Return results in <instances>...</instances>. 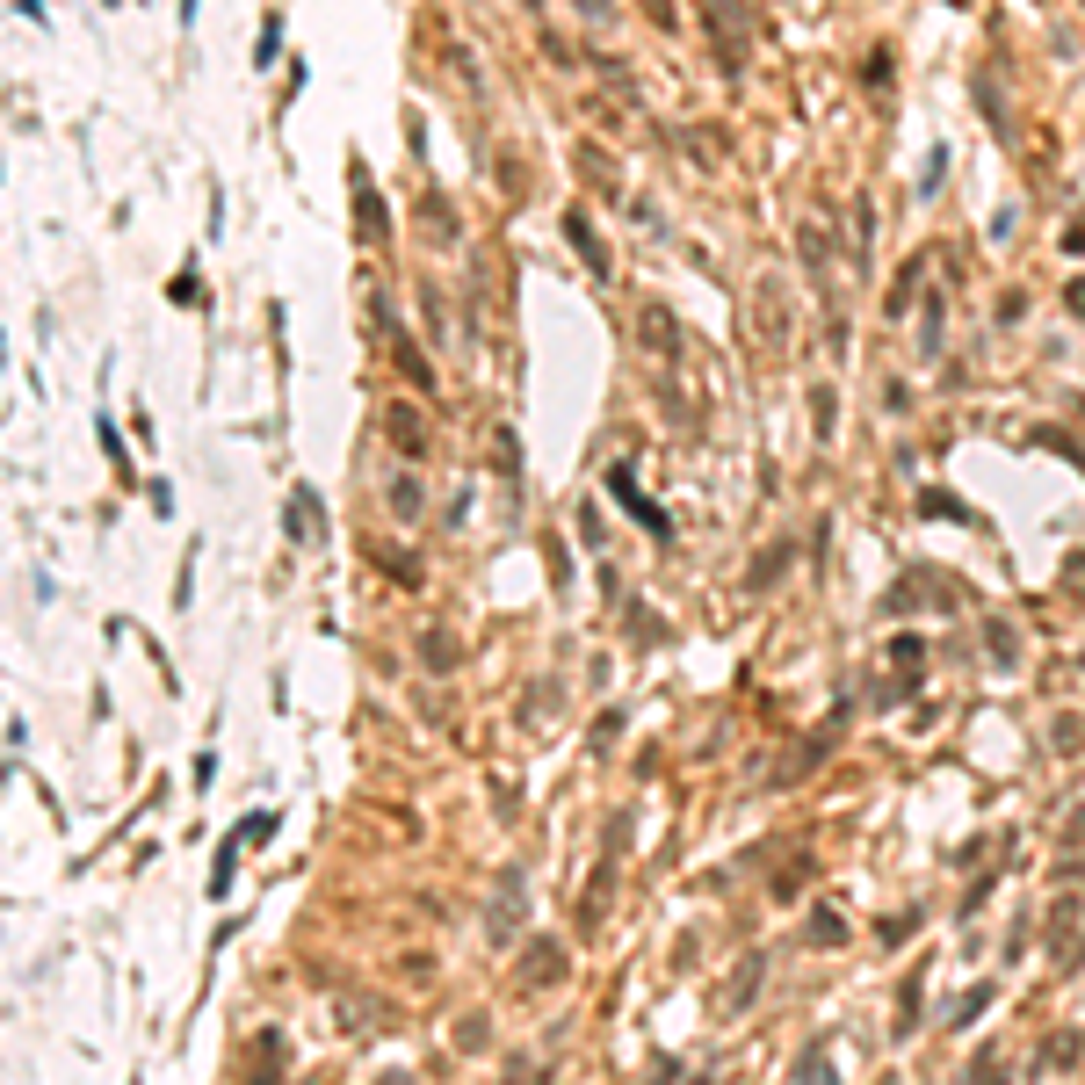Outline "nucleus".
Instances as JSON below:
<instances>
[{"instance_id": "nucleus-15", "label": "nucleus", "mask_w": 1085, "mask_h": 1085, "mask_svg": "<svg viewBox=\"0 0 1085 1085\" xmlns=\"http://www.w3.org/2000/svg\"><path fill=\"white\" fill-rule=\"evenodd\" d=\"M1064 254H1085V217H1078V225L1064 232Z\"/></svg>"}, {"instance_id": "nucleus-9", "label": "nucleus", "mask_w": 1085, "mask_h": 1085, "mask_svg": "<svg viewBox=\"0 0 1085 1085\" xmlns=\"http://www.w3.org/2000/svg\"><path fill=\"white\" fill-rule=\"evenodd\" d=\"M391 507L398 514H420V478H391Z\"/></svg>"}, {"instance_id": "nucleus-11", "label": "nucleus", "mask_w": 1085, "mask_h": 1085, "mask_svg": "<svg viewBox=\"0 0 1085 1085\" xmlns=\"http://www.w3.org/2000/svg\"><path fill=\"white\" fill-rule=\"evenodd\" d=\"M984 1006H991V984H977V991H970V999H963V1006H955L948 1020H955V1028H970V1020H977Z\"/></svg>"}, {"instance_id": "nucleus-10", "label": "nucleus", "mask_w": 1085, "mask_h": 1085, "mask_svg": "<svg viewBox=\"0 0 1085 1085\" xmlns=\"http://www.w3.org/2000/svg\"><path fill=\"white\" fill-rule=\"evenodd\" d=\"M420 651H427V666H434V673H449V666H456V644H449V637H434V630H427Z\"/></svg>"}, {"instance_id": "nucleus-14", "label": "nucleus", "mask_w": 1085, "mask_h": 1085, "mask_svg": "<svg viewBox=\"0 0 1085 1085\" xmlns=\"http://www.w3.org/2000/svg\"><path fill=\"white\" fill-rule=\"evenodd\" d=\"M579 15H586V22H608L615 8H608V0H579Z\"/></svg>"}, {"instance_id": "nucleus-4", "label": "nucleus", "mask_w": 1085, "mask_h": 1085, "mask_svg": "<svg viewBox=\"0 0 1085 1085\" xmlns=\"http://www.w3.org/2000/svg\"><path fill=\"white\" fill-rule=\"evenodd\" d=\"M919 275H926V261H912V268L890 283V319H905V304H912V290H919Z\"/></svg>"}, {"instance_id": "nucleus-7", "label": "nucleus", "mask_w": 1085, "mask_h": 1085, "mask_svg": "<svg viewBox=\"0 0 1085 1085\" xmlns=\"http://www.w3.org/2000/svg\"><path fill=\"white\" fill-rule=\"evenodd\" d=\"M565 232H572V246H579V254H586V261H594V268L608 261V254H601V246H594V232H586V217H579V210L565 217Z\"/></svg>"}, {"instance_id": "nucleus-6", "label": "nucleus", "mask_w": 1085, "mask_h": 1085, "mask_svg": "<svg viewBox=\"0 0 1085 1085\" xmlns=\"http://www.w3.org/2000/svg\"><path fill=\"white\" fill-rule=\"evenodd\" d=\"M919 312H926V319H919V348L934 355V348H941V312H948V304H941V297H926Z\"/></svg>"}, {"instance_id": "nucleus-13", "label": "nucleus", "mask_w": 1085, "mask_h": 1085, "mask_svg": "<svg viewBox=\"0 0 1085 1085\" xmlns=\"http://www.w3.org/2000/svg\"><path fill=\"white\" fill-rule=\"evenodd\" d=\"M1064 312H1071V319H1085V275H1078V283H1064Z\"/></svg>"}, {"instance_id": "nucleus-12", "label": "nucleus", "mask_w": 1085, "mask_h": 1085, "mask_svg": "<svg viewBox=\"0 0 1085 1085\" xmlns=\"http://www.w3.org/2000/svg\"><path fill=\"white\" fill-rule=\"evenodd\" d=\"M811 420H818V442H825V434H832V391L825 384L811 391Z\"/></svg>"}, {"instance_id": "nucleus-8", "label": "nucleus", "mask_w": 1085, "mask_h": 1085, "mask_svg": "<svg viewBox=\"0 0 1085 1085\" xmlns=\"http://www.w3.org/2000/svg\"><path fill=\"white\" fill-rule=\"evenodd\" d=\"M275 832V811H254V818H239V847H261Z\"/></svg>"}, {"instance_id": "nucleus-2", "label": "nucleus", "mask_w": 1085, "mask_h": 1085, "mask_svg": "<svg viewBox=\"0 0 1085 1085\" xmlns=\"http://www.w3.org/2000/svg\"><path fill=\"white\" fill-rule=\"evenodd\" d=\"M760 977H767V955L753 948L746 963H738V977H731V991H724V1013H746L753 1006V991H760Z\"/></svg>"}, {"instance_id": "nucleus-3", "label": "nucleus", "mask_w": 1085, "mask_h": 1085, "mask_svg": "<svg viewBox=\"0 0 1085 1085\" xmlns=\"http://www.w3.org/2000/svg\"><path fill=\"white\" fill-rule=\"evenodd\" d=\"M384 420H391V442H398V456H420V449H427V434H420L413 406H391Z\"/></svg>"}, {"instance_id": "nucleus-1", "label": "nucleus", "mask_w": 1085, "mask_h": 1085, "mask_svg": "<svg viewBox=\"0 0 1085 1085\" xmlns=\"http://www.w3.org/2000/svg\"><path fill=\"white\" fill-rule=\"evenodd\" d=\"M246 1085H283V1035H261L254 1049H246Z\"/></svg>"}, {"instance_id": "nucleus-5", "label": "nucleus", "mask_w": 1085, "mask_h": 1085, "mask_svg": "<svg viewBox=\"0 0 1085 1085\" xmlns=\"http://www.w3.org/2000/svg\"><path fill=\"white\" fill-rule=\"evenodd\" d=\"M811 941H818V948H832V941L847 948V919H840V912H811Z\"/></svg>"}]
</instances>
